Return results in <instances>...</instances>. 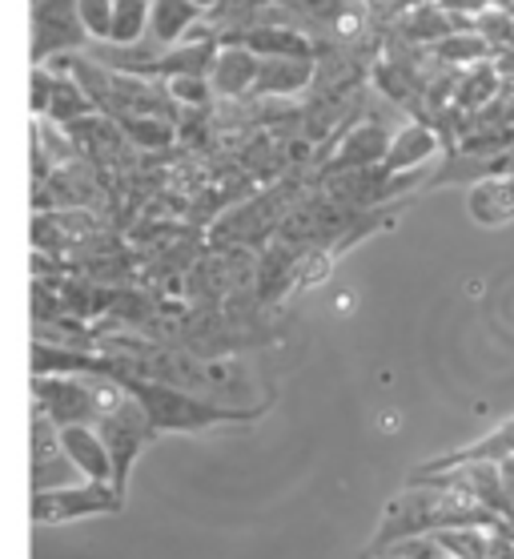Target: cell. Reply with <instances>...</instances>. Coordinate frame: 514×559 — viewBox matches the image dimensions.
I'll return each mask as SVG.
<instances>
[{
  "label": "cell",
  "mask_w": 514,
  "mask_h": 559,
  "mask_svg": "<svg viewBox=\"0 0 514 559\" xmlns=\"http://www.w3.org/2000/svg\"><path fill=\"white\" fill-rule=\"evenodd\" d=\"M502 523H506L502 515H494L490 508L475 503L454 487L410 479V487L398 499H390V508L382 511V523H378L366 556H378L390 544L410 539V535H434L446 532V527H502Z\"/></svg>",
  "instance_id": "obj_1"
},
{
  "label": "cell",
  "mask_w": 514,
  "mask_h": 559,
  "mask_svg": "<svg viewBox=\"0 0 514 559\" xmlns=\"http://www.w3.org/2000/svg\"><path fill=\"white\" fill-rule=\"evenodd\" d=\"M133 399L141 403L145 419H150L153 435L165 431H205V427H217V423H234V419H250V411H234V407H214L198 399L186 386H174V382H157V379H121Z\"/></svg>",
  "instance_id": "obj_2"
},
{
  "label": "cell",
  "mask_w": 514,
  "mask_h": 559,
  "mask_svg": "<svg viewBox=\"0 0 514 559\" xmlns=\"http://www.w3.org/2000/svg\"><path fill=\"white\" fill-rule=\"evenodd\" d=\"M37 411H45L57 427L69 423H97L109 407L125 399V386L105 374H37L33 379Z\"/></svg>",
  "instance_id": "obj_3"
},
{
  "label": "cell",
  "mask_w": 514,
  "mask_h": 559,
  "mask_svg": "<svg viewBox=\"0 0 514 559\" xmlns=\"http://www.w3.org/2000/svg\"><path fill=\"white\" fill-rule=\"evenodd\" d=\"M93 427H97L100 443H105V451H109V463H113V487L117 491H125L129 471H133V463H138L141 447L153 439V427H150V419H145V411H141L138 399L125 391V399H121L117 407L105 411Z\"/></svg>",
  "instance_id": "obj_4"
},
{
  "label": "cell",
  "mask_w": 514,
  "mask_h": 559,
  "mask_svg": "<svg viewBox=\"0 0 514 559\" xmlns=\"http://www.w3.org/2000/svg\"><path fill=\"white\" fill-rule=\"evenodd\" d=\"M125 508V491L113 484H73V487H40L33 491V523H73L88 515H117Z\"/></svg>",
  "instance_id": "obj_5"
},
{
  "label": "cell",
  "mask_w": 514,
  "mask_h": 559,
  "mask_svg": "<svg viewBox=\"0 0 514 559\" xmlns=\"http://www.w3.org/2000/svg\"><path fill=\"white\" fill-rule=\"evenodd\" d=\"M33 61L45 64L52 52H73L85 40V28L76 21V0H33Z\"/></svg>",
  "instance_id": "obj_6"
},
{
  "label": "cell",
  "mask_w": 514,
  "mask_h": 559,
  "mask_svg": "<svg viewBox=\"0 0 514 559\" xmlns=\"http://www.w3.org/2000/svg\"><path fill=\"white\" fill-rule=\"evenodd\" d=\"M61 455L69 459V467L81 479L113 484V463H109V451H105L93 423H69V427H61Z\"/></svg>",
  "instance_id": "obj_7"
},
{
  "label": "cell",
  "mask_w": 514,
  "mask_h": 559,
  "mask_svg": "<svg viewBox=\"0 0 514 559\" xmlns=\"http://www.w3.org/2000/svg\"><path fill=\"white\" fill-rule=\"evenodd\" d=\"M314 76H318L314 57H258L253 97H289V93L310 90Z\"/></svg>",
  "instance_id": "obj_8"
},
{
  "label": "cell",
  "mask_w": 514,
  "mask_h": 559,
  "mask_svg": "<svg viewBox=\"0 0 514 559\" xmlns=\"http://www.w3.org/2000/svg\"><path fill=\"white\" fill-rule=\"evenodd\" d=\"M253 76H258V52H250L241 40L217 45V57L210 64V90L217 97H246V93H253Z\"/></svg>",
  "instance_id": "obj_9"
},
{
  "label": "cell",
  "mask_w": 514,
  "mask_h": 559,
  "mask_svg": "<svg viewBox=\"0 0 514 559\" xmlns=\"http://www.w3.org/2000/svg\"><path fill=\"white\" fill-rule=\"evenodd\" d=\"M390 150V129L378 126V121H362L346 133V141L338 145L334 162H330V174H350V169H370L382 166V157Z\"/></svg>",
  "instance_id": "obj_10"
},
{
  "label": "cell",
  "mask_w": 514,
  "mask_h": 559,
  "mask_svg": "<svg viewBox=\"0 0 514 559\" xmlns=\"http://www.w3.org/2000/svg\"><path fill=\"white\" fill-rule=\"evenodd\" d=\"M439 153V133L422 121H410L390 133V150L382 157V169L386 174H410V169L427 166L430 157Z\"/></svg>",
  "instance_id": "obj_11"
},
{
  "label": "cell",
  "mask_w": 514,
  "mask_h": 559,
  "mask_svg": "<svg viewBox=\"0 0 514 559\" xmlns=\"http://www.w3.org/2000/svg\"><path fill=\"white\" fill-rule=\"evenodd\" d=\"M214 57H217V40L210 37L205 28H198V40L181 37L177 45L162 49V57H157V69H153V73H162V76H210V64H214Z\"/></svg>",
  "instance_id": "obj_12"
},
{
  "label": "cell",
  "mask_w": 514,
  "mask_h": 559,
  "mask_svg": "<svg viewBox=\"0 0 514 559\" xmlns=\"http://www.w3.org/2000/svg\"><path fill=\"white\" fill-rule=\"evenodd\" d=\"M470 217L478 226H506L514 217V178H482L470 186Z\"/></svg>",
  "instance_id": "obj_13"
},
{
  "label": "cell",
  "mask_w": 514,
  "mask_h": 559,
  "mask_svg": "<svg viewBox=\"0 0 514 559\" xmlns=\"http://www.w3.org/2000/svg\"><path fill=\"white\" fill-rule=\"evenodd\" d=\"M234 40H241V45H246L250 52H258V57H318L314 40L289 25L250 28V33H238Z\"/></svg>",
  "instance_id": "obj_14"
},
{
  "label": "cell",
  "mask_w": 514,
  "mask_h": 559,
  "mask_svg": "<svg viewBox=\"0 0 514 559\" xmlns=\"http://www.w3.org/2000/svg\"><path fill=\"white\" fill-rule=\"evenodd\" d=\"M198 4L193 0H150V37L157 49H169L186 37L193 21H198Z\"/></svg>",
  "instance_id": "obj_15"
},
{
  "label": "cell",
  "mask_w": 514,
  "mask_h": 559,
  "mask_svg": "<svg viewBox=\"0 0 514 559\" xmlns=\"http://www.w3.org/2000/svg\"><path fill=\"white\" fill-rule=\"evenodd\" d=\"M502 459H514V415L502 427H494L490 435H482L478 443L463 447V451H451L442 459H430L427 467H451V463H502Z\"/></svg>",
  "instance_id": "obj_16"
},
{
  "label": "cell",
  "mask_w": 514,
  "mask_h": 559,
  "mask_svg": "<svg viewBox=\"0 0 514 559\" xmlns=\"http://www.w3.org/2000/svg\"><path fill=\"white\" fill-rule=\"evenodd\" d=\"M97 109L93 97H88L81 85H76L73 76H52L49 73V102H45V117H52L57 126H76L81 117H88Z\"/></svg>",
  "instance_id": "obj_17"
},
{
  "label": "cell",
  "mask_w": 514,
  "mask_h": 559,
  "mask_svg": "<svg viewBox=\"0 0 514 559\" xmlns=\"http://www.w3.org/2000/svg\"><path fill=\"white\" fill-rule=\"evenodd\" d=\"M466 21L463 16H454L451 9H442V4H434V0H422L415 13L402 21V33L410 40H434L439 45L442 37H451V33H458Z\"/></svg>",
  "instance_id": "obj_18"
},
{
  "label": "cell",
  "mask_w": 514,
  "mask_h": 559,
  "mask_svg": "<svg viewBox=\"0 0 514 559\" xmlns=\"http://www.w3.org/2000/svg\"><path fill=\"white\" fill-rule=\"evenodd\" d=\"M150 33V0H113L109 45H138Z\"/></svg>",
  "instance_id": "obj_19"
},
{
  "label": "cell",
  "mask_w": 514,
  "mask_h": 559,
  "mask_svg": "<svg viewBox=\"0 0 514 559\" xmlns=\"http://www.w3.org/2000/svg\"><path fill=\"white\" fill-rule=\"evenodd\" d=\"M434 57L442 64H482L490 57V40L482 33H470V28H458L451 37H442L434 45Z\"/></svg>",
  "instance_id": "obj_20"
},
{
  "label": "cell",
  "mask_w": 514,
  "mask_h": 559,
  "mask_svg": "<svg viewBox=\"0 0 514 559\" xmlns=\"http://www.w3.org/2000/svg\"><path fill=\"white\" fill-rule=\"evenodd\" d=\"M458 105L463 109H478V105H490L499 97V76H494V64H470V73L458 81Z\"/></svg>",
  "instance_id": "obj_21"
},
{
  "label": "cell",
  "mask_w": 514,
  "mask_h": 559,
  "mask_svg": "<svg viewBox=\"0 0 514 559\" xmlns=\"http://www.w3.org/2000/svg\"><path fill=\"white\" fill-rule=\"evenodd\" d=\"M76 21L85 37L109 40V21H113V0H76Z\"/></svg>",
  "instance_id": "obj_22"
},
{
  "label": "cell",
  "mask_w": 514,
  "mask_h": 559,
  "mask_svg": "<svg viewBox=\"0 0 514 559\" xmlns=\"http://www.w3.org/2000/svg\"><path fill=\"white\" fill-rule=\"evenodd\" d=\"M165 90L169 97L181 105H205L210 102V76H165Z\"/></svg>",
  "instance_id": "obj_23"
},
{
  "label": "cell",
  "mask_w": 514,
  "mask_h": 559,
  "mask_svg": "<svg viewBox=\"0 0 514 559\" xmlns=\"http://www.w3.org/2000/svg\"><path fill=\"white\" fill-rule=\"evenodd\" d=\"M301 13L314 16V21H334L338 25L342 16H346V0H298Z\"/></svg>",
  "instance_id": "obj_24"
},
{
  "label": "cell",
  "mask_w": 514,
  "mask_h": 559,
  "mask_svg": "<svg viewBox=\"0 0 514 559\" xmlns=\"http://www.w3.org/2000/svg\"><path fill=\"white\" fill-rule=\"evenodd\" d=\"M487 559H514V535H511V523H502V527H494V532H490Z\"/></svg>",
  "instance_id": "obj_25"
},
{
  "label": "cell",
  "mask_w": 514,
  "mask_h": 559,
  "mask_svg": "<svg viewBox=\"0 0 514 559\" xmlns=\"http://www.w3.org/2000/svg\"><path fill=\"white\" fill-rule=\"evenodd\" d=\"M502 487H506V499H511V523H514V459H502Z\"/></svg>",
  "instance_id": "obj_26"
},
{
  "label": "cell",
  "mask_w": 514,
  "mask_h": 559,
  "mask_svg": "<svg viewBox=\"0 0 514 559\" xmlns=\"http://www.w3.org/2000/svg\"><path fill=\"white\" fill-rule=\"evenodd\" d=\"M193 4H198V9H214L217 0H193Z\"/></svg>",
  "instance_id": "obj_27"
},
{
  "label": "cell",
  "mask_w": 514,
  "mask_h": 559,
  "mask_svg": "<svg viewBox=\"0 0 514 559\" xmlns=\"http://www.w3.org/2000/svg\"><path fill=\"white\" fill-rule=\"evenodd\" d=\"M253 9H258V4H286V0H250Z\"/></svg>",
  "instance_id": "obj_28"
},
{
  "label": "cell",
  "mask_w": 514,
  "mask_h": 559,
  "mask_svg": "<svg viewBox=\"0 0 514 559\" xmlns=\"http://www.w3.org/2000/svg\"><path fill=\"white\" fill-rule=\"evenodd\" d=\"M511 535H514V523H511Z\"/></svg>",
  "instance_id": "obj_29"
},
{
  "label": "cell",
  "mask_w": 514,
  "mask_h": 559,
  "mask_svg": "<svg viewBox=\"0 0 514 559\" xmlns=\"http://www.w3.org/2000/svg\"><path fill=\"white\" fill-rule=\"evenodd\" d=\"M362 559H374V556H362Z\"/></svg>",
  "instance_id": "obj_30"
}]
</instances>
